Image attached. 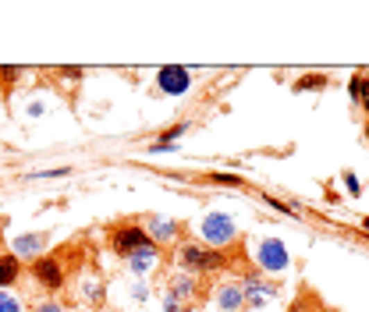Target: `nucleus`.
Returning <instances> with one entry per match:
<instances>
[{"instance_id":"20","label":"nucleus","mask_w":369,"mask_h":312,"mask_svg":"<svg viewBox=\"0 0 369 312\" xmlns=\"http://www.w3.org/2000/svg\"><path fill=\"white\" fill-rule=\"evenodd\" d=\"M341 181H345V189H348V192H352V196H359V192H362V181H359V177H355V174H345V177H341Z\"/></svg>"},{"instance_id":"16","label":"nucleus","mask_w":369,"mask_h":312,"mask_svg":"<svg viewBox=\"0 0 369 312\" xmlns=\"http://www.w3.org/2000/svg\"><path fill=\"white\" fill-rule=\"evenodd\" d=\"M0 312H25L15 291H0Z\"/></svg>"},{"instance_id":"7","label":"nucleus","mask_w":369,"mask_h":312,"mask_svg":"<svg viewBox=\"0 0 369 312\" xmlns=\"http://www.w3.org/2000/svg\"><path fill=\"white\" fill-rule=\"evenodd\" d=\"M46 241H50V234L46 231H28V234H15V241H11V256H18V259H40L43 256V248H46Z\"/></svg>"},{"instance_id":"26","label":"nucleus","mask_w":369,"mask_h":312,"mask_svg":"<svg viewBox=\"0 0 369 312\" xmlns=\"http://www.w3.org/2000/svg\"><path fill=\"white\" fill-rule=\"evenodd\" d=\"M0 107H4V96H0Z\"/></svg>"},{"instance_id":"10","label":"nucleus","mask_w":369,"mask_h":312,"mask_svg":"<svg viewBox=\"0 0 369 312\" xmlns=\"http://www.w3.org/2000/svg\"><path fill=\"white\" fill-rule=\"evenodd\" d=\"M178 231H181V224H178V220H171V216H149V220H146V234H149V241H153V245L174 241V238H178Z\"/></svg>"},{"instance_id":"18","label":"nucleus","mask_w":369,"mask_h":312,"mask_svg":"<svg viewBox=\"0 0 369 312\" xmlns=\"http://www.w3.org/2000/svg\"><path fill=\"white\" fill-rule=\"evenodd\" d=\"M65 174H71L68 167H53V171H36V174H28L33 181H43V177H65Z\"/></svg>"},{"instance_id":"22","label":"nucleus","mask_w":369,"mask_h":312,"mask_svg":"<svg viewBox=\"0 0 369 312\" xmlns=\"http://www.w3.org/2000/svg\"><path fill=\"white\" fill-rule=\"evenodd\" d=\"M33 312H65V309H60L57 302H40V305H36Z\"/></svg>"},{"instance_id":"2","label":"nucleus","mask_w":369,"mask_h":312,"mask_svg":"<svg viewBox=\"0 0 369 312\" xmlns=\"http://www.w3.org/2000/svg\"><path fill=\"white\" fill-rule=\"evenodd\" d=\"M199 234L209 248H224L238 238V224L231 220L228 213H206L203 216V224H199Z\"/></svg>"},{"instance_id":"1","label":"nucleus","mask_w":369,"mask_h":312,"mask_svg":"<svg viewBox=\"0 0 369 312\" xmlns=\"http://www.w3.org/2000/svg\"><path fill=\"white\" fill-rule=\"evenodd\" d=\"M256 266L263 273H284L291 266V256H288V245L281 238H259L256 241Z\"/></svg>"},{"instance_id":"24","label":"nucleus","mask_w":369,"mask_h":312,"mask_svg":"<svg viewBox=\"0 0 369 312\" xmlns=\"http://www.w3.org/2000/svg\"><path fill=\"white\" fill-rule=\"evenodd\" d=\"M323 82L320 78H305V82H298V89H320Z\"/></svg>"},{"instance_id":"17","label":"nucleus","mask_w":369,"mask_h":312,"mask_svg":"<svg viewBox=\"0 0 369 312\" xmlns=\"http://www.w3.org/2000/svg\"><path fill=\"white\" fill-rule=\"evenodd\" d=\"M128 298H132V302H146V298H149V288L142 284V280H135V284L128 288Z\"/></svg>"},{"instance_id":"19","label":"nucleus","mask_w":369,"mask_h":312,"mask_svg":"<svg viewBox=\"0 0 369 312\" xmlns=\"http://www.w3.org/2000/svg\"><path fill=\"white\" fill-rule=\"evenodd\" d=\"M181 135H184V124H174L171 132H164V135H160V142H164V146H174V139H181Z\"/></svg>"},{"instance_id":"8","label":"nucleus","mask_w":369,"mask_h":312,"mask_svg":"<svg viewBox=\"0 0 369 312\" xmlns=\"http://www.w3.org/2000/svg\"><path fill=\"white\" fill-rule=\"evenodd\" d=\"M33 277L40 280L43 288H50V291H57L60 284H65V270H60V263L53 256H40L33 263Z\"/></svg>"},{"instance_id":"23","label":"nucleus","mask_w":369,"mask_h":312,"mask_svg":"<svg viewBox=\"0 0 369 312\" xmlns=\"http://www.w3.org/2000/svg\"><path fill=\"white\" fill-rule=\"evenodd\" d=\"M213 181H217V184H241V177H234V174H217Z\"/></svg>"},{"instance_id":"12","label":"nucleus","mask_w":369,"mask_h":312,"mask_svg":"<svg viewBox=\"0 0 369 312\" xmlns=\"http://www.w3.org/2000/svg\"><path fill=\"white\" fill-rule=\"evenodd\" d=\"M22 273V259L18 256H0V291H8Z\"/></svg>"},{"instance_id":"27","label":"nucleus","mask_w":369,"mask_h":312,"mask_svg":"<svg viewBox=\"0 0 369 312\" xmlns=\"http://www.w3.org/2000/svg\"><path fill=\"white\" fill-rule=\"evenodd\" d=\"M366 139H369V128H366Z\"/></svg>"},{"instance_id":"5","label":"nucleus","mask_w":369,"mask_h":312,"mask_svg":"<svg viewBox=\"0 0 369 312\" xmlns=\"http://www.w3.org/2000/svg\"><path fill=\"white\" fill-rule=\"evenodd\" d=\"M157 89L164 96H184V92L192 89V71L181 68V64H164L157 71Z\"/></svg>"},{"instance_id":"15","label":"nucleus","mask_w":369,"mask_h":312,"mask_svg":"<svg viewBox=\"0 0 369 312\" xmlns=\"http://www.w3.org/2000/svg\"><path fill=\"white\" fill-rule=\"evenodd\" d=\"M82 295H85L89 302H100V298H103V284H100L96 277H85V280H82Z\"/></svg>"},{"instance_id":"25","label":"nucleus","mask_w":369,"mask_h":312,"mask_svg":"<svg viewBox=\"0 0 369 312\" xmlns=\"http://www.w3.org/2000/svg\"><path fill=\"white\" fill-rule=\"evenodd\" d=\"M0 78H8V82L18 78V68H0Z\"/></svg>"},{"instance_id":"9","label":"nucleus","mask_w":369,"mask_h":312,"mask_svg":"<svg viewBox=\"0 0 369 312\" xmlns=\"http://www.w3.org/2000/svg\"><path fill=\"white\" fill-rule=\"evenodd\" d=\"M157 263H160V248L149 241V245L139 248V252L128 256V273H132V277H146V273L157 270Z\"/></svg>"},{"instance_id":"14","label":"nucleus","mask_w":369,"mask_h":312,"mask_svg":"<svg viewBox=\"0 0 369 312\" xmlns=\"http://www.w3.org/2000/svg\"><path fill=\"white\" fill-rule=\"evenodd\" d=\"M348 92H352V100H362V107L369 110V78L366 75H355L348 82Z\"/></svg>"},{"instance_id":"6","label":"nucleus","mask_w":369,"mask_h":312,"mask_svg":"<svg viewBox=\"0 0 369 312\" xmlns=\"http://www.w3.org/2000/svg\"><path fill=\"white\" fill-rule=\"evenodd\" d=\"M241 295H245V305L249 309H263V305H270L277 298V288L266 277H245L241 280Z\"/></svg>"},{"instance_id":"13","label":"nucleus","mask_w":369,"mask_h":312,"mask_svg":"<svg viewBox=\"0 0 369 312\" xmlns=\"http://www.w3.org/2000/svg\"><path fill=\"white\" fill-rule=\"evenodd\" d=\"M171 295H174L178 302H181V298H184V302H189V298L196 295V280H192V273H184V270H181V273H174V284H171Z\"/></svg>"},{"instance_id":"21","label":"nucleus","mask_w":369,"mask_h":312,"mask_svg":"<svg viewBox=\"0 0 369 312\" xmlns=\"http://www.w3.org/2000/svg\"><path fill=\"white\" fill-rule=\"evenodd\" d=\"M164 312H181V302L167 291V298H164Z\"/></svg>"},{"instance_id":"3","label":"nucleus","mask_w":369,"mask_h":312,"mask_svg":"<svg viewBox=\"0 0 369 312\" xmlns=\"http://www.w3.org/2000/svg\"><path fill=\"white\" fill-rule=\"evenodd\" d=\"M178 266L184 273H206L213 266H221V252H213L206 245H181L178 248Z\"/></svg>"},{"instance_id":"4","label":"nucleus","mask_w":369,"mask_h":312,"mask_svg":"<svg viewBox=\"0 0 369 312\" xmlns=\"http://www.w3.org/2000/svg\"><path fill=\"white\" fill-rule=\"evenodd\" d=\"M142 245H149V234H146V227H139V224H121V227L110 234V248H114L121 259H128L132 252H139Z\"/></svg>"},{"instance_id":"11","label":"nucleus","mask_w":369,"mask_h":312,"mask_svg":"<svg viewBox=\"0 0 369 312\" xmlns=\"http://www.w3.org/2000/svg\"><path fill=\"white\" fill-rule=\"evenodd\" d=\"M213 305H217V312H241V305H245L241 284H221L217 295H213Z\"/></svg>"}]
</instances>
